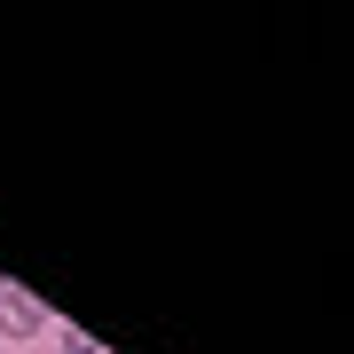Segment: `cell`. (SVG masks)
<instances>
[{
    "label": "cell",
    "instance_id": "2",
    "mask_svg": "<svg viewBox=\"0 0 354 354\" xmlns=\"http://www.w3.org/2000/svg\"><path fill=\"white\" fill-rule=\"evenodd\" d=\"M55 346H64V354H95V339H87L79 323H55Z\"/></svg>",
    "mask_w": 354,
    "mask_h": 354
},
{
    "label": "cell",
    "instance_id": "1",
    "mask_svg": "<svg viewBox=\"0 0 354 354\" xmlns=\"http://www.w3.org/2000/svg\"><path fill=\"white\" fill-rule=\"evenodd\" d=\"M39 330H48V307L8 283V291H0V339H39Z\"/></svg>",
    "mask_w": 354,
    "mask_h": 354
}]
</instances>
